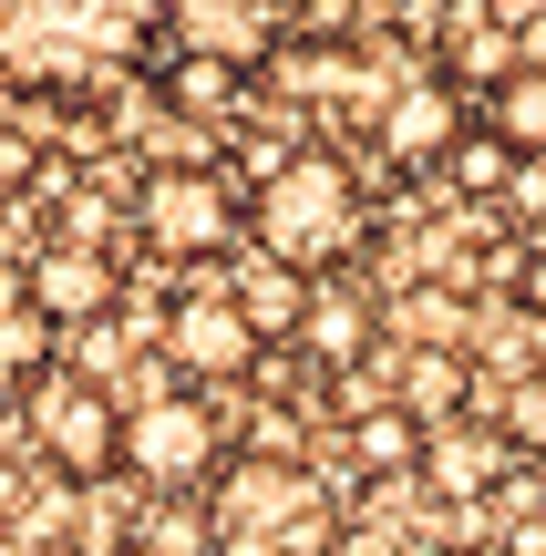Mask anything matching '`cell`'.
Instances as JSON below:
<instances>
[{
	"mask_svg": "<svg viewBox=\"0 0 546 556\" xmlns=\"http://www.w3.org/2000/svg\"><path fill=\"white\" fill-rule=\"evenodd\" d=\"M474 124H485V135L506 144V155H546V52H516L506 73L485 83Z\"/></svg>",
	"mask_w": 546,
	"mask_h": 556,
	"instance_id": "obj_11",
	"label": "cell"
},
{
	"mask_svg": "<svg viewBox=\"0 0 546 556\" xmlns=\"http://www.w3.org/2000/svg\"><path fill=\"white\" fill-rule=\"evenodd\" d=\"M361 238H371L361 176H351L330 144H300V155H279L247 186V248L300 268V278H330L341 258H361Z\"/></svg>",
	"mask_w": 546,
	"mask_h": 556,
	"instance_id": "obj_2",
	"label": "cell"
},
{
	"mask_svg": "<svg viewBox=\"0 0 546 556\" xmlns=\"http://www.w3.org/2000/svg\"><path fill=\"white\" fill-rule=\"evenodd\" d=\"M21 422H31V454L52 464L62 484H103V475H124V402L103 392L93 371H41V381H21Z\"/></svg>",
	"mask_w": 546,
	"mask_h": 556,
	"instance_id": "obj_5",
	"label": "cell"
},
{
	"mask_svg": "<svg viewBox=\"0 0 546 556\" xmlns=\"http://www.w3.org/2000/svg\"><path fill=\"white\" fill-rule=\"evenodd\" d=\"M465 392V361L454 351H412V392H403V413H423V422H444V402Z\"/></svg>",
	"mask_w": 546,
	"mask_h": 556,
	"instance_id": "obj_17",
	"label": "cell"
},
{
	"mask_svg": "<svg viewBox=\"0 0 546 556\" xmlns=\"http://www.w3.org/2000/svg\"><path fill=\"white\" fill-rule=\"evenodd\" d=\"M506 165H526V155H506V144L474 124V144H454V155H444V176L465 186V197H495V186H506Z\"/></svg>",
	"mask_w": 546,
	"mask_h": 556,
	"instance_id": "obj_16",
	"label": "cell"
},
{
	"mask_svg": "<svg viewBox=\"0 0 546 556\" xmlns=\"http://www.w3.org/2000/svg\"><path fill=\"white\" fill-rule=\"evenodd\" d=\"M526 309H536V319H546V258H536V268H526Z\"/></svg>",
	"mask_w": 546,
	"mask_h": 556,
	"instance_id": "obj_20",
	"label": "cell"
},
{
	"mask_svg": "<svg viewBox=\"0 0 546 556\" xmlns=\"http://www.w3.org/2000/svg\"><path fill=\"white\" fill-rule=\"evenodd\" d=\"M289 21H300L309 41H341L351 31V0H289Z\"/></svg>",
	"mask_w": 546,
	"mask_h": 556,
	"instance_id": "obj_18",
	"label": "cell"
},
{
	"mask_svg": "<svg viewBox=\"0 0 546 556\" xmlns=\"http://www.w3.org/2000/svg\"><path fill=\"white\" fill-rule=\"evenodd\" d=\"M371 340H382V299L351 289V278H320V289H309V309H300V351L320 361V371H361Z\"/></svg>",
	"mask_w": 546,
	"mask_h": 556,
	"instance_id": "obj_10",
	"label": "cell"
},
{
	"mask_svg": "<svg viewBox=\"0 0 546 556\" xmlns=\"http://www.w3.org/2000/svg\"><path fill=\"white\" fill-rule=\"evenodd\" d=\"M506 464H516V433H495V422H474V433L433 422V443H423V475L444 484V495H495Z\"/></svg>",
	"mask_w": 546,
	"mask_h": 556,
	"instance_id": "obj_12",
	"label": "cell"
},
{
	"mask_svg": "<svg viewBox=\"0 0 546 556\" xmlns=\"http://www.w3.org/2000/svg\"><path fill=\"white\" fill-rule=\"evenodd\" d=\"M423 443H433V422L403 413V402L351 413V464H361V475H412V464H423Z\"/></svg>",
	"mask_w": 546,
	"mask_h": 556,
	"instance_id": "obj_13",
	"label": "cell"
},
{
	"mask_svg": "<svg viewBox=\"0 0 546 556\" xmlns=\"http://www.w3.org/2000/svg\"><path fill=\"white\" fill-rule=\"evenodd\" d=\"M165 0H0V83L31 103H93L155 52Z\"/></svg>",
	"mask_w": 546,
	"mask_h": 556,
	"instance_id": "obj_1",
	"label": "cell"
},
{
	"mask_svg": "<svg viewBox=\"0 0 546 556\" xmlns=\"http://www.w3.org/2000/svg\"><path fill=\"white\" fill-rule=\"evenodd\" d=\"M52 330H62L52 309L11 299V309H0V371H11V381H41V371H52Z\"/></svg>",
	"mask_w": 546,
	"mask_h": 556,
	"instance_id": "obj_15",
	"label": "cell"
},
{
	"mask_svg": "<svg viewBox=\"0 0 546 556\" xmlns=\"http://www.w3.org/2000/svg\"><path fill=\"white\" fill-rule=\"evenodd\" d=\"M135 238L155 248V258H176V268L227 258V248L247 238V186L227 176V165H206V155L155 165V176L135 186Z\"/></svg>",
	"mask_w": 546,
	"mask_h": 556,
	"instance_id": "obj_4",
	"label": "cell"
},
{
	"mask_svg": "<svg viewBox=\"0 0 546 556\" xmlns=\"http://www.w3.org/2000/svg\"><path fill=\"white\" fill-rule=\"evenodd\" d=\"M165 361L186 381H247L268 361V330L247 319L238 289H176L165 299Z\"/></svg>",
	"mask_w": 546,
	"mask_h": 556,
	"instance_id": "obj_7",
	"label": "cell"
},
{
	"mask_svg": "<svg viewBox=\"0 0 546 556\" xmlns=\"http://www.w3.org/2000/svg\"><path fill=\"white\" fill-rule=\"evenodd\" d=\"M506 433H516V443H546V392H516V413H506Z\"/></svg>",
	"mask_w": 546,
	"mask_h": 556,
	"instance_id": "obj_19",
	"label": "cell"
},
{
	"mask_svg": "<svg viewBox=\"0 0 546 556\" xmlns=\"http://www.w3.org/2000/svg\"><path fill=\"white\" fill-rule=\"evenodd\" d=\"M217 464H227V433H217V402L206 392H144V402H124V475L135 484H155V495H186V484H217Z\"/></svg>",
	"mask_w": 546,
	"mask_h": 556,
	"instance_id": "obj_6",
	"label": "cell"
},
{
	"mask_svg": "<svg viewBox=\"0 0 546 556\" xmlns=\"http://www.w3.org/2000/svg\"><path fill=\"white\" fill-rule=\"evenodd\" d=\"M330 495L289 454H227L206 484V546L217 556H330Z\"/></svg>",
	"mask_w": 546,
	"mask_h": 556,
	"instance_id": "obj_3",
	"label": "cell"
},
{
	"mask_svg": "<svg viewBox=\"0 0 546 556\" xmlns=\"http://www.w3.org/2000/svg\"><path fill=\"white\" fill-rule=\"evenodd\" d=\"M444 556H474V546H444Z\"/></svg>",
	"mask_w": 546,
	"mask_h": 556,
	"instance_id": "obj_22",
	"label": "cell"
},
{
	"mask_svg": "<svg viewBox=\"0 0 546 556\" xmlns=\"http://www.w3.org/2000/svg\"><path fill=\"white\" fill-rule=\"evenodd\" d=\"M0 402H11V371H0Z\"/></svg>",
	"mask_w": 546,
	"mask_h": 556,
	"instance_id": "obj_21",
	"label": "cell"
},
{
	"mask_svg": "<svg viewBox=\"0 0 546 556\" xmlns=\"http://www.w3.org/2000/svg\"><path fill=\"white\" fill-rule=\"evenodd\" d=\"M21 299L52 309L62 330H73V319H103V309H114V258H103L93 238H52L31 258V278H21Z\"/></svg>",
	"mask_w": 546,
	"mask_h": 556,
	"instance_id": "obj_9",
	"label": "cell"
},
{
	"mask_svg": "<svg viewBox=\"0 0 546 556\" xmlns=\"http://www.w3.org/2000/svg\"><path fill=\"white\" fill-rule=\"evenodd\" d=\"M165 103H176V114H238V83H247V62H217V52H176V62H165Z\"/></svg>",
	"mask_w": 546,
	"mask_h": 556,
	"instance_id": "obj_14",
	"label": "cell"
},
{
	"mask_svg": "<svg viewBox=\"0 0 546 556\" xmlns=\"http://www.w3.org/2000/svg\"><path fill=\"white\" fill-rule=\"evenodd\" d=\"M454 144H465V93L454 83H403V93H382V155L392 165H444Z\"/></svg>",
	"mask_w": 546,
	"mask_h": 556,
	"instance_id": "obj_8",
	"label": "cell"
}]
</instances>
